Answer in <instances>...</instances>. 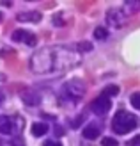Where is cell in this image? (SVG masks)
Returning a JSON list of instances; mask_svg holds the SVG:
<instances>
[{
  "instance_id": "cell-23",
  "label": "cell",
  "mask_w": 140,
  "mask_h": 146,
  "mask_svg": "<svg viewBox=\"0 0 140 146\" xmlns=\"http://www.w3.org/2000/svg\"><path fill=\"white\" fill-rule=\"evenodd\" d=\"M0 144H4V141H0Z\"/></svg>"
},
{
  "instance_id": "cell-5",
  "label": "cell",
  "mask_w": 140,
  "mask_h": 146,
  "mask_svg": "<svg viewBox=\"0 0 140 146\" xmlns=\"http://www.w3.org/2000/svg\"><path fill=\"white\" fill-rule=\"evenodd\" d=\"M106 23L112 29H121L124 23H126V14H124L122 9H110L106 13Z\"/></svg>"
},
{
  "instance_id": "cell-6",
  "label": "cell",
  "mask_w": 140,
  "mask_h": 146,
  "mask_svg": "<svg viewBox=\"0 0 140 146\" xmlns=\"http://www.w3.org/2000/svg\"><path fill=\"white\" fill-rule=\"evenodd\" d=\"M110 109H112V102H110V98H106V96H98L92 104H91V111L94 112V114H99V116H103V114H106Z\"/></svg>"
},
{
  "instance_id": "cell-22",
  "label": "cell",
  "mask_w": 140,
  "mask_h": 146,
  "mask_svg": "<svg viewBox=\"0 0 140 146\" xmlns=\"http://www.w3.org/2000/svg\"><path fill=\"white\" fill-rule=\"evenodd\" d=\"M4 80H5V75H4V73H0V82H4Z\"/></svg>"
},
{
  "instance_id": "cell-9",
  "label": "cell",
  "mask_w": 140,
  "mask_h": 146,
  "mask_svg": "<svg viewBox=\"0 0 140 146\" xmlns=\"http://www.w3.org/2000/svg\"><path fill=\"white\" fill-rule=\"evenodd\" d=\"M21 98H23V102H25L27 105H37V104H39V100H41V98H39V94H37V93H34V91H30V89L21 93Z\"/></svg>"
},
{
  "instance_id": "cell-14",
  "label": "cell",
  "mask_w": 140,
  "mask_h": 146,
  "mask_svg": "<svg viewBox=\"0 0 140 146\" xmlns=\"http://www.w3.org/2000/svg\"><path fill=\"white\" fill-rule=\"evenodd\" d=\"M119 93V87L117 86H108V87H105V89H103V96H114V94H117Z\"/></svg>"
},
{
  "instance_id": "cell-8",
  "label": "cell",
  "mask_w": 140,
  "mask_h": 146,
  "mask_svg": "<svg viewBox=\"0 0 140 146\" xmlns=\"http://www.w3.org/2000/svg\"><path fill=\"white\" fill-rule=\"evenodd\" d=\"M43 18V14L37 13V11H30V13H20L16 20L18 21H32V23H35V21H39Z\"/></svg>"
},
{
  "instance_id": "cell-15",
  "label": "cell",
  "mask_w": 140,
  "mask_h": 146,
  "mask_svg": "<svg viewBox=\"0 0 140 146\" xmlns=\"http://www.w3.org/2000/svg\"><path fill=\"white\" fill-rule=\"evenodd\" d=\"M76 48L80 50V52H91V50H92V45H91L89 41H82V43H78Z\"/></svg>"
},
{
  "instance_id": "cell-13",
  "label": "cell",
  "mask_w": 140,
  "mask_h": 146,
  "mask_svg": "<svg viewBox=\"0 0 140 146\" xmlns=\"http://www.w3.org/2000/svg\"><path fill=\"white\" fill-rule=\"evenodd\" d=\"M94 38L96 39H106L108 38V31H106V29H103V27H98L94 31Z\"/></svg>"
},
{
  "instance_id": "cell-19",
  "label": "cell",
  "mask_w": 140,
  "mask_h": 146,
  "mask_svg": "<svg viewBox=\"0 0 140 146\" xmlns=\"http://www.w3.org/2000/svg\"><path fill=\"white\" fill-rule=\"evenodd\" d=\"M45 146H62L60 143H57V141H46Z\"/></svg>"
},
{
  "instance_id": "cell-3",
  "label": "cell",
  "mask_w": 140,
  "mask_h": 146,
  "mask_svg": "<svg viewBox=\"0 0 140 146\" xmlns=\"http://www.w3.org/2000/svg\"><path fill=\"white\" fill-rule=\"evenodd\" d=\"M23 130V119L20 116H0V134L20 135Z\"/></svg>"
},
{
  "instance_id": "cell-2",
  "label": "cell",
  "mask_w": 140,
  "mask_h": 146,
  "mask_svg": "<svg viewBox=\"0 0 140 146\" xmlns=\"http://www.w3.org/2000/svg\"><path fill=\"white\" fill-rule=\"evenodd\" d=\"M137 127H138V118L135 114L128 112V111H119L112 119V128H114V132L119 134V135L128 134L131 130H135Z\"/></svg>"
},
{
  "instance_id": "cell-11",
  "label": "cell",
  "mask_w": 140,
  "mask_h": 146,
  "mask_svg": "<svg viewBox=\"0 0 140 146\" xmlns=\"http://www.w3.org/2000/svg\"><path fill=\"white\" fill-rule=\"evenodd\" d=\"M30 132H32V135H35V137H41V135H45V134L48 132V127L45 125V123H34L32 128H30Z\"/></svg>"
},
{
  "instance_id": "cell-21",
  "label": "cell",
  "mask_w": 140,
  "mask_h": 146,
  "mask_svg": "<svg viewBox=\"0 0 140 146\" xmlns=\"http://www.w3.org/2000/svg\"><path fill=\"white\" fill-rule=\"evenodd\" d=\"M2 102H4V91L0 89V105H2Z\"/></svg>"
},
{
  "instance_id": "cell-1",
  "label": "cell",
  "mask_w": 140,
  "mask_h": 146,
  "mask_svg": "<svg viewBox=\"0 0 140 146\" xmlns=\"http://www.w3.org/2000/svg\"><path fill=\"white\" fill-rule=\"evenodd\" d=\"M82 61L76 50L69 46H46L37 50L30 57V70L39 75H46V73H62L64 70L75 68Z\"/></svg>"
},
{
  "instance_id": "cell-4",
  "label": "cell",
  "mask_w": 140,
  "mask_h": 146,
  "mask_svg": "<svg viewBox=\"0 0 140 146\" xmlns=\"http://www.w3.org/2000/svg\"><path fill=\"white\" fill-rule=\"evenodd\" d=\"M85 93V84L80 78H71L64 86V98H69L73 102H78Z\"/></svg>"
},
{
  "instance_id": "cell-18",
  "label": "cell",
  "mask_w": 140,
  "mask_h": 146,
  "mask_svg": "<svg viewBox=\"0 0 140 146\" xmlns=\"http://www.w3.org/2000/svg\"><path fill=\"white\" fill-rule=\"evenodd\" d=\"M128 146H140V135H137V137H133L129 143H128Z\"/></svg>"
},
{
  "instance_id": "cell-17",
  "label": "cell",
  "mask_w": 140,
  "mask_h": 146,
  "mask_svg": "<svg viewBox=\"0 0 140 146\" xmlns=\"http://www.w3.org/2000/svg\"><path fill=\"white\" fill-rule=\"evenodd\" d=\"M101 144L103 146H119V143H117L115 139H112V137H103Z\"/></svg>"
},
{
  "instance_id": "cell-12",
  "label": "cell",
  "mask_w": 140,
  "mask_h": 146,
  "mask_svg": "<svg viewBox=\"0 0 140 146\" xmlns=\"http://www.w3.org/2000/svg\"><path fill=\"white\" fill-rule=\"evenodd\" d=\"M140 9V2H128L126 5H124V14H131Z\"/></svg>"
},
{
  "instance_id": "cell-10",
  "label": "cell",
  "mask_w": 140,
  "mask_h": 146,
  "mask_svg": "<svg viewBox=\"0 0 140 146\" xmlns=\"http://www.w3.org/2000/svg\"><path fill=\"white\" fill-rule=\"evenodd\" d=\"M99 132H101V128L98 125H87L83 128V137L85 139H96L99 135Z\"/></svg>"
},
{
  "instance_id": "cell-20",
  "label": "cell",
  "mask_w": 140,
  "mask_h": 146,
  "mask_svg": "<svg viewBox=\"0 0 140 146\" xmlns=\"http://www.w3.org/2000/svg\"><path fill=\"white\" fill-rule=\"evenodd\" d=\"M11 146H23V143H21V139H14L11 143Z\"/></svg>"
},
{
  "instance_id": "cell-7",
  "label": "cell",
  "mask_w": 140,
  "mask_h": 146,
  "mask_svg": "<svg viewBox=\"0 0 140 146\" xmlns=\"http://www.w3.org/2000/svg\"><path fill=\"white\" fill-rule=\"evenodd\" d=\"M12 41H16V43H25V45H28V46H34L35 43H37V38H35L34 34L23 31V29H18V31L12 32Z\"/></svg>"
},
{
  "instance_id": "cell-16",
  "label": "cell",
  "mask_w": 140,
  "mask_h": 146,
  "mask_svg": "<svg viewBox=\"0 0 140 146\" xmlns=\"http://www.w3.org/2000/svg\"><path fill=\"white\" fill-rule=\"evenodd\" d=\"M131 105L140 111V93H133V94H131Z\"/></svg>"
}]
</instances>
